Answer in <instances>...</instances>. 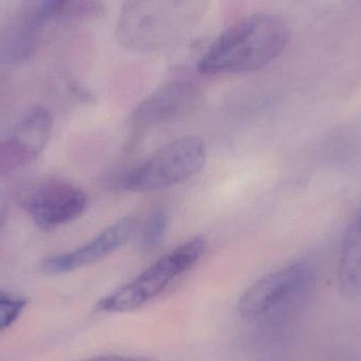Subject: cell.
Instances as JSON below:
<instances>
[{
  "mask_svg": "<svg viewBox=\"0 0 361 361\" xmlns=\"http://www.w3.org/2000/svg\"><path fill=\"white\" fill-rule=\"evenodd\" d=\"M169 212L165 206L152 210L144 224L141 233V247L144 252L159 250L164 242L169 225Z\"/></svg>",
  "mask_w": 361,
  "mask_h": 361,
  "instance_id": "8fae6325",
  "label": "cell"
},
{
  "mask_svg": "<svg viewBox=\"0 0 361 361\" xmlns=\"http://www.w3.org/2000/svg\"><path fill=\"white\" fill-rule=\"evenodd\" d=\"M209 0H124L116 38L135 52H156L177 44L203 17Z\"/></svg>",
  "mask_w": 361,
  "mask_h": 361,
  "instance_id": "7a4b0ae2",
  "label": "cell"
},
{
  "mask_svg": "<svg viewBox=\"0 0 361 361\" xmlns=\"http://www.w3.org/2000/svg\"><path fill=\"white\" fill-rule=\"evenodd\" d=\"M53 128L52 114L44 107L27 112L15 128L0 139V179L35 160L46 147Z\"/></svg>",
  "mask_w": 361,
  "mask_h": 361,
  "instance_id": "8992f818",
  "label": "cell"
},
{
  "mask_svg": "<svg viewBox=\"0 0 361 361\" xmlns=\"http://www.w3.org/2000/svg\"><path fill=\"white\" fill-rule=\"evenodd\" d=\"M137 226V216H124L84 245L47 259L42 264V271L47 275H63L93 264L124 246L133 237Z\"/></svg>",
  "mask_w": 361,
  "mask_h": 361,
  "instance_id": "ba28073f",
  "label": "cell"
},
{
  "mask_svg": "<svg viewBox=\"0 0 361 361\" xmlns=\"http://www.w3.org/2000/svg\"><path fill=\"white\" fill-rule=\"evenodd\" d=\"M290 31L283 19L259 13L225 30L205 51L197 70L205 75L239 74L262 69L288 46Z\"/></svg>",
  "mask_w": 361,
  "mask_h": 361,
  "instance_id": "6da1fadb",
  "label": "cell"
},
{
  "mask_svg": "<svg viewBox=\"0 0 361 361\" xmlns=\"http://www.w3.org/2000/svg\"><path fill=\"white\" fill-rule=\"evenodd\" d=\"M205 239L187 240L161 257L137 278L104 297L97 302V311L128 313L147 305L162 294L177 278L188 271L206 250Z\"/></svg>",
  "mask_w": 361,
  "mask_h": 361,
  "instance_id": "3957f363",
  "label": "cell"
},
{
  "mask_svg": "<svg viewBox=\"0 0 361 361\" xmlns=\"http://www.w3.org/2000/svg\"><path fill=\"white\" fill-rule=\"evenodd\" d=\"M88 205L86 193L65 180L44 183L32 193L27 210L42 231H52L82 216Z\"/></svg>",
  "mask_w": 361,
  "mask_h": 361,
  "instance_id": "52a82bcc",
  "label": "cell"
},
{
  "mask_svg": "<svg viewBox=\"0 0 361 361\" xmlns=\"http://www.w3.org/2000/svg\"><path fill=\"white\" fill-rule=\"evenodd\" d=\"M201 91L193 82H169L146 97L131 116V124L137 129L149 128L186 116L201 101Z\"/></svg>",
  "mask_w": 361,
  "mask_h": 361,
  "instance_id": "9c48e42d",
  "label": "cell"
},
{
  "mask_svg": "<svg viewBox=\"0 0 361 361\" xmlns=\"http://www.w3.org/2000/svg\"><path fill=\"white\" fill-rule=\"evenodd\" d=\"M315 279L316 271L311 263H292L255 282L240 299L238 312L246 319L264 315L305 294Z\"/></svg>",
  "mask_w": 361,
  "mask_h": 361,
  "instance_id": "5b68a950",
  "label": "cell"
},
{
  "mask_svg": "<svg viewBox=\"0 0 361 361\" xmlns=\"http://www.w3.org/2000/svg\"><path fill=\"white\" fill-rule=\"evenodd\" d=\"M8 214V204L6 197L0 195V229L6 224Z\"/></svg>",
  "mask_w": 361,
  "mask_h": 361,
  "instance_id": "5bb4252c",
  "label": "cell"
},
{
  "mask_svg": "<svg viewBox=\"0 0 361 361\" xmlns=\"http://www.w3.org/2000/svg\"><path fill=\"white\" fill-rule=\"evenodd\" d=\"M206 145L195 137L171 142L129 171L121 187L133 192H150L176 186L195 177L205 166Z\"/></svg>",
  "mask_w": 361,
  "mask_h": 361,
  "instance_id": "277c9868",
  "label": "cell"
},
{
  "mask_svg": "<svg viewBox=\"0 0 361 361\" xmlns=\"http://www.w3.org/2000/svg\"><path fill=\"white\" fill-rule=\"evenodd\" d=\"M337 280L343 297H361V205L343 235Z\"/></svg>",
  "mask_w": 361,
  "mask_h": 361,
  "instance_id": "30bf717a",
  "label": "cell"
},
{
  "mask_svg": "<svg viewBox=\"0 0 361 361\" xmlns=\"http://www.w3.org/2000/svg\"><path fill=\"white\" fill-rule=\"evenodd\" d=\"M82 361H159L156 358L147 357V356H120L107 355L99 356V357L89 358Z\"/></svg>",
  "mask_w": 361,
  "mask_h": 361,
  "instance_id": "4fadbf2b",
  "label": "cell"
},
{
  "mask_svg": "<svg viewBox=\"0 0 361 361\" xmlns=\"http://www.w3.org/2000/svg\"><path fill=\"white\" fill-rule=\"evenodd\" d=\"M25 305L27 299L25 297L0 290V332L18 319Z\"/></svg>",
  "mask_w": 361,
  "mask_h": 361,
  "instance_id": "7c38bea8",
  "label": "cell"
}]
</instances>
